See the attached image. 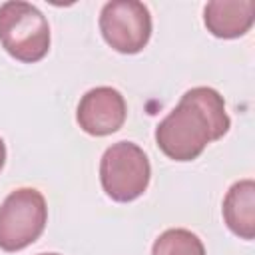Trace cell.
Listing matches in <instances>:
<instances>
[{
    "label": "cell",
    "mask_w": 255,
    "mask_h": 255,
    "mask_svg": "<svg viewBox=\"0 0 255 255\" xmlns=\"http://www.w3.org/2000/svg\"><path fill=\"white\" fill-rule=\"evenodd\" d=\"M255 22L253 0H215L203 8V24L215 38L233 40L245 36Z\"/></svg>",
    "instance_id": "52a82bcc"
},
{
    "label": "cell",
    "mask_w": 255,
    "mask_h": 255,
    "mask_svg": "<svg viewBox=\"0 0 255 255\" xmlns=\"http://www.w3.org/2000/svg\"><path fill=\"white\" fill-rule=\"evenodd\" d=\"M48 221V205L36 187L14 189L0 205V249L20 251L34 243Z\"/></svg>",
    "instance_id": "277c9868"
},
{
    "label": "cell",
    "mask_w": 255,
    "mask_h": 255,
    "mask_svg": "<svg viewBox=\"0 0 255 255\" xmlns=\"http://www.w3.org/2000/svg\"><path fill=\"white\" fill-rule=\"evenodd\" d=\"M128 106L124 96L110 86L88 90L76 110L78 126L94 137H104L118 131L126 122Z\"/></svg>",
    "instance_id": "8992f818"
},
{
    "label": "cell",
    "mask_w": 255,
    "mask_h": 255,
    "mask_svg": "<svg viewBox=\"0 0 255 255\" xmlns=\"http://www.w3.org/2000/svg\"><path fill=\"white\" fill-rule=\"evenodd\" d=\"M40 255H60V253H40Z\"/></svg>",
    "instance_id": "8fae6325"
},
{
    "label": "cell",
    "mask_w": 255,
    "mask_h": 255,
    "mask_svg": "<svg viewBox=\"0 0 255 255\" xmlns=\"http://www.w3.org/2000/svg\"><path fill=\"white\" fill-rule=\"evenodd\" d=\"M4 163H6V143H4V139L0 137V171H2Z\"/></svg>",
    "instance_id": "30bf717a"
},
{
    "label": "cell",
    "mask_w": 255,
    "mask_h": 255,
    "mask_svg": "<svg viewBox=\"0 0 255 255\" xmlns=\"http://www.w3.org/2000/svg\"><path fill=\"white\" fill-rule=\"evenodd\" d=\"M215 139L219 137L211 120L189 90L155 128L157 147L173 161H193Z\"/></svg>",
    "instance_id": "6da1fadb"
},
{
    "label": "cell",
    "mask_w": 255,
    "mask_h": 255,
    "mask_svg": "<svg viewBox=\"0 0 255 255\" xmlns=\"http://www.w3.org/2000/svg\"><path fill=\"white\" fill-rule=\"evenodd\" d=\"M0 44L24 64L42 60L50 50L48 18L30 2H4L0 6Z\"/></svg>",
    "instance_id": "7a4b0ae2"
},
{
    "label": "cell",
    "mask_w": 255,
    "mask_h": 255,
    "mask_svg": "<svg viewBox=\"0 0 255 255\" xmlns=\"http://www.w3.org/2000/svg\"><path fill=\"white\" fill-rule=\"evenodd\" d=\"M151 177V165L145 151L133 141L110 145L100 159V183L114 201L128 203L145 193Z\"/></svg>",
    "instance_id": "3957f363"
},
{
    "label": "cell",
    "mask_w": 255,
    "mask_h": 255,
    "mask_svg": "<svg viewBox=\"0 0 255 255\" xmlns=\"http://www.w3.org/2000/svg\"><path fill=\"white\" fill-rule=\"evenodd\" d=\"M223 221L241 239L255 237V181L251 177L235 181L223 197Z\"/></svg>",
    "instance_id": "ba28073f"
},
{
    "label": "cell",
    "mask_w": 255,
    "mask_h": 255,
    "mask_svg": "<svg viewBox=\"0 0 255 255\" xmlns=\"http://www.w3.org/2000/svg\"><path fill=\"white\" fill-rule=\"evenodd\" d=\"M100 32L112 50L137 54L151 38L149 8L137 0H112L100 12Z\"/></svg>",
    "instance_id": "5b68a950"
},
{
    "label": "cell",
    "mask_w": 255,
    "mask_h": 255,
    "mask_svg": "<svg viewBox=\"0 0 255 255\" xmlns=\"http://www.w3.org/2000/svg\"><path fill=\"white\" fill-rule=\"evenodd\" d=\"M151 255H205V247L193 231L171 227L153 241Z\"/></svg>",
    "instance_id": "9c48e42d"
}]
</instances>
